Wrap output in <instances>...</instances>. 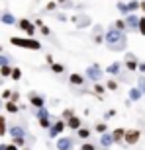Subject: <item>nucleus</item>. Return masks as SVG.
<instances>
[{"label":"nucleus","mask_w":145,"mask_h":150,"mask_svg":"<svg viewBox=\"0 0 145 150\" xmlns=\"http://www.w3.org/2000/svg\"><path fill=\"white\" fill-rule=\"evenodd\" d=\"M57 150H77L75 146H77V139L75 137H69V134H63V137H59L55 142Z\"/></svg>","instance_id":"423d86ee"},{"label":"nucleus","mask_w":145,"mask_h":150,"mask_svg":"<svg viewBox=\"0 0 145 150\" xmlns=\"http://www.w3.org/2000/svg\"><path fill=\"white\" fill-rule=\"evenodd\" d=\"M22 150H32V148H28V146H26V148H22Z\"/></svg>","instance_id":"13d9d810"},{"label":"nucleus","mask_w":145,"mask_h":150,"mask_svg":"<svg viewBox=\"0 0 145 150\" xmlns=\"http://www.w3.org/2000/svg\"><path fill=\"white\" fill-rule=\"evenodd\" d=\"M126 131H128V129H123V127H116V129H112V131H110L112 137H114V142H116V144L126 146V144H123V137H126Z\"/></svg>","instance_id":"f8f14e48"},{"label":"nucleus","mask_w":145,"mask_h":150,"mask_svg":"<svg viewBox=\"0 0 145 150\" xmlns=\"http://www.w3.org/2000/svg\"><path fill=\"white\" fill-rule=\"evenodd\" d=\"M104 45L112 53H126L128 51V33L110 25L104 33Z\"/></svg>","instance_id":"f257e3e1"},{"label":"nucleus","mask_w":145,"mask_h":150,"mask_svg":"<svg viewBox=\"0 0 145 150\" xmlns=\"http://www.w3.org/2000/svg\"><path fill=\"white\" fill-rule=\"evenodd\" d=\"M78 150H98V148H96L94 142L86 140V142H80V148H78Z\"/></svg>","instance_id":"f704fd0d"},{"label":"nucleus","mask_w":145,"mask_h":150,"mask_svg":"<svg viewBox=\"0 0 145 150\" xmlns=\"http://www.w3.org/2000/svg\"><path fill=\"white\" fill-rule=\"evenodd\" d=\"M12 70H14V67L4 64V67H0V76H2V78H10L12 76Z\"/></svg>","instance_id":"c85d7f7f"},{"label":"nucleus","mask_w":145,"mask_h":150,"mask_svg":"<svg viewBox=\"0 0 145 150\" xmlns=\"http://www.w3.org/2000/svg\"><path fill=\"white\" fill-rule=\"evenodd\" d=\"M0 16H2V12H0Z\"/></svg>","instance_id":"052dcab7"},{"label":"nucleus","mask_w":145,"mask_h":150,"mask_svg":"<svg viewBox=\"0 0 145 150\" xmlns=\"http://www.w3.org/2000/svg\"><path fill=\"white\" fill-rule=\"evenodd\" d=\"M141 12L145 14V0H141Z\"/></svg>","instance_id":"6e6d98bb"},{"label":"nucleus","mask_w":145,"mask_h":150,"mask_svg":"<svg viewBox=\"0 0 145 150\" xmlns=\"http://www.w3.org/2000/svg\"><path fill=\"white\" fill-rule=\"evenodd\" d=\"M122 62L128 72H137V68H139V61H122Z\"/></svg>","instance_id":"5701e85b"},{"label":"nucleus","mask_w":145,"mask_h":150,"mask_svg":"<svg viewBox=\"0 0 145 150\" xmlns=\"http://www.w3.org/2000/svg\"><path fill=\"white\" fill-rule=\"evenodd\" d=\"M34 117L35 119H43V117H51V115L47 107H41V109H34Z\"/></svg>","instance_id":"cd10ccee"},{"label":"nucleus","mask_w":145,"mask_h":150,"mask_svg":"<svg viewBox=\"0 0 145 150\" xmlns=\"http://www.w3.org/2000/svg\"><path fill=\"white\" fill-rule=\"evenodd\" d=\"M112 25L116 29H120V31H126V33H128V25H126V20H123V18H118L116 22H112Z\"/></svg>","instance_id":"a878e982"},{"label":"nucleus","mask_w":145,"mask_h":150,"mask_svg":"<svg viewBox=\"0 0 145 150\" xmlns=\"http://www.w3.org/2000/svg\"><path fill=\"white\" fill-rule=\"evenodd\" d=\"M34 25H35V28H43V25H45V22H43V20H41V18H37V20H35V22H34Z\"/></svg>","instance_id":"3c124183"},{"label":"nucleus","mask_w":145,"mask_h":150,"mask_svg":"<svg viewBox=\"0 0 145 150\" xmlns=\"http://www.w3.org/2000/svg\"><path fill=\"white\" fill-rule=\"evenodd\" d=\"M90 134H92V131H90L88 127H80V129L77 131V137L83 140V142H86V140L90 139Z\"/></svg>","instance_id":"6ab92c4d"},{"label":"nucleus","mask_w":145,"mask_h":150,"mask_svg":"<svg viewBox=\"0 0 145 150\" xmlns=\"http://www.w3.org/2000/svg\"><path fill=\"white\" fill-rule=\"evenodd\" d=\"M118 115V111H116V109H114V107H112V109H108V111L106 113H104V121H110V119H114V117H116Z\"/></svg>","instance_id":"ea45409f"},{"label":"nucleus","mask_w":145,"mask_h":150,"mask_svg":"<svg viewBox=\"0 0 145 150\" xmlns=\"http://www.w3.org/2000/svg\"><path fill=\"white\" fill-rule=\"evenodd\" d=\"M123 61H139V59H137L131 51H126V53H123Z\"/></svg>","instance_id":"37998d69"},{"label":"nucleus","mask_w":145,"mask_h":150,"mask_svg":"<svg viewBox=\"0 0 145 150\" xmlns=\"http://www.w3.org/2000/svg\"><path fill=\"white\" fill-rule=\"evenodd\" d=\"M57 20H59V22H69V20H71V18L67 16V14H65V12H57Z\"/></svg>","instance_id":"a18cd8bd"},{"label":"nucleus","mask_w":145,"mask_h":150,"mask_svg":"<svg viewBox=\"0 0 145 150\" xmlns=\"http://www.w3.org/2000/svg\"><path fill=\"white\" fill-rule=\"evenodd\" d=\"M45 62H47V64L51 67V64L55 62V61H53V55H45Z\"/></svg>","instance_id":"864d4df0"},{"label":"nucleus","mask_w":145,"mask_h":150,"mask_svg":"<svg viewBox=\"0 0 145 150\" xmlns=\"http://www.w3.org/2000/svg\"><path fill=\"white\" fill-rule=\"evenodd\" d=\"M98 144H100V150H110L112 146L116 144L114 142V137H112V133L108 131V133L100 134V139H98Z\"/></svg>","instance_id":"9b49d317"},{"label":"nucleus","mask_w":145,"mask_h":150,"mask_svg":"<svg viewBox=\"0 0 145 150\" xmlns=\"http://www.w3.org/2000/svg\"><path fill=\"white\" fill-rule=\"evenodd\" d=\"M4 64H10V57L8 55H0V67H4Z\"/></svg>","instance_id":"49530a36"},{"label":"nucleus","mask_w":145,"mask_h":150,"mask_svg":"<svg viewBox=\"0 0 145 150\" xmlns=\"http://www.w3.org/2000/svg\"><path fill=\"white\" fill-rule=\"evenodd\" d=\"M80 127H83V117L75 115V117H71V119L67 121V129H69V131H72V133H77Z\"/></svg>","instance_id":"2eb2a0df"},{"label":"nucleus","mask_w":145,"mask_h":150,"mask_svg":"<svg viewBox=\"0 0 145 150\" xmlns=\"http://www.w3.org/2000/svg\"><path fill=\"white\" fill-rule=\"evenodd\" d=\"M16 25L22 29V31H26V35H28V37H35V31H37V28L34 25V22H32V20H28V18H20Z\"/></svg>","instance_id":"0eeeda50"},{"label":"nucleus","mask_w":145,"mask_h":150,"mask_svg":"<svg viewBox=\"0 0 145 150\" xmlns=\"http://www.w3.org/2000/svg\"><path fill=\"white\" fill-rule=\"evenodd\" d=\"M104 92H106V86H104V84H100V82L92 84V94H94V96L102 98V94H104Z\"/></svg>","instance_id":"b1692460"},{"label":"nucleus","mask_w":145,"mask_h":150,"mask_svg":"<svg viewBox=\"0 0 145 150\" xmlns=\"http://www.w3.org/2000/svg\"><path fill=\"white\" fill-rule=\"evenodd\" d=\"M65 129H67V121H63V119H55L53 125L49 127V131H47V134H49V139H59V137H63Z\"/></svg>","instance_id":"20e7f679"},{"label":"nucleus","mask_w":145,"mask_h":150,"mask_svg":"<svg viewBox=\"0 0 145 150\" xmlns=\"http://www.w3.org/2000/svg\"><path fill=\"white\" fill-rule=\"evenodd\" d=\"M137 31H139V33L145 37V16H141V20H139V28H137Z\"/></svg>","instance_id":"c03bdc74"},{"label":"nucleus","mask_w":145,"mask_h":150,"mask_svg":"<svg viewBox=\"0 0 145 150\" xmlns=\"http://www.w3.org/2000/svg\"><path fill=\"white\" fill-rule=\"evenodd\" d=\"M12 92H14V90H10V88L2 90V96H0V98H2V100H6V101H10V98H12Z\"/></svg>","instance_id":"79ce46f5"},{"label":"nucleus","mask_w":145,"mask_h":150,"mask_svg":"<svg viewBox=\"0 0 145 150\" xmlns=\"http://www.w3.org/2000/svg\"><path fill=\"white\" fill-rule=\"evenodd\" d=\"M8 134H10L12 139H18V137H26V139H28V133H26V129H24L22 125H12V127L8 129Z\"/></svg>","instance_id":"4468645a"},{"label":"nucleus","mask_w":145,"mask_h":150,"mask_svg":"<svg viewBox=\"0 0 145 150\" xmlns=\"http://www.w3.org/2000/svg\"><path fill=\"white\" fill-rule=\"evenodd\" d=\"M4 109H6V113L16 115V113L20 111V105H18V103H14V101H4Z\"/></svg>","instance_id":"4be33fe9"},{"label":"nucleus","mask_w":145,"mask_h":150,"mask_svg":"<svg viewBox=\"0 0 145 150\" xmlns=\"http://www.w3.org/2000/svg\"><path fill=\"white\" fill-rule=\"evenodd\" d=\"M51 72L53 74H63L65 72V67H63L61 62H53V64H51Z\"/></svg>","instance_id":"2f4dec72"},{"label":"nucleus","mask_w":145,"mask_h":150,"mask_svg":"<svg viewBox=\"0 0 145 150\" xmlns=\"http://www.w3.org/2000/svg\"><path fill=\"white\" fill-rule=\"evenodd\" d=\"M28 101H29V105L34 107V109H41V107H45V98L41 94H37V92H29V94H28Z\"/></svg>","instance_id":"6e6552de"},{"label":"nucleus","mask_w":145,"mask_h":150,"mask_svg":"<svg viewBox=\"0 0 145 150\" xmlns=\"http://www.w3.org/2000/svg\"><path fill=\"white\" fill-rule=\"evenodd\" d=\"M75 115H77V113H75V109H72V107H67V109H63L61 119H63V121H69V119H71V117H75Z\"/></svg>","instance_id":"c756f323"},{"label":"nucleus","mask_w":145,"mask_h":150,"mask_svg":"<svg viewBox=\"0 0 145 150\" xmlns=\"http://www.w3.org/2000/svg\"><path fill=\"white\" fill-rule=\"evenodd\" d=\"M92 43L94 45H102L104 43V33H92Z\"/></svg>","instance_id":"c9c22d12"},{"label":"nucleus","mask_w":145,"mask_h":150,"mask_svg":"<svg viewBox=\"0 0 145 150\" xmlns=\"http://www.w3.org/2000/svg\"><path fill=\"white\" fill-rule=\"evenodd\" d=\"M104 86H106L108 92H118L120 90V82H118L116 78H108L106 82H104Z\"/></svg>","instance_id":"aec40b11"},{"label":"nucleus","mask_w":145,"mask_h":150,"mask_svg":"<svg viewBox=\"0 0 145 150\" xmlns=\"http://www.w3.org/2000/svg\"><path fill=\"white\" fill-rule=\"evenodd\" d=\"M116 2H126V0H116Z\"/></svg>","instance_id":"bf43d9fd"},{"label":"nucleus","mask_w":145,"mask_h":150,"mask_svg":"<svg viewBox=\"0 0 145 150\" xmlns=\"http://www.w3.org/2000/svg\"><path fill=\"white\" fill-rule=\"evenodd\" d=\"M77 28L84 29V28H90L92 25V20H90V16H86V14H80V16H77V23H75Z\"/></svg>","instance_id":"a211bd4d"},{"label":"nucleus","mask_w":145,"mask_h":150,"mask_svg":"<svg viewBox=\"0 0 145 150\" xmlns=\"http://www.w3.org/2000/svg\"><path fill=\"white\" fill-rule=\"evenodd\" d=\"M137 10H141L139 0H128V14H137Z\"/></svg>","instance_id":"412c9836"},{"label":"nucleus","mask_w":145,"mask_h":150,"mask_svg":"<svg viewBox=\"0 0 145 150\" xmlns=\"http://www.w3.org/2000/svg\"><path fill=\"white\" fill-rule=\"evenodd\" d=\"M104 68L98 64V62H94V64H90L86 70H84V76H86V80H90L92 84H96V82H100L102 80V76H104Z\"/></svg>","instance_id":"7ed1b4c3"},{"label":"nucleus","mask_w":145,"mask_h":150,"mask_svg":"<svg viewBox=\"0 0 145 150\" xmlns=\"http://www.w3.org/2000/svg\"><path fill=\"white\" fill-rule=\"evenodd\" d=\"M69 84L71 86H84L86 84V76L80 72H72V74H69Z\"/></svg>","instance_id":"ddd939ff"},{"label":"nucleus","mask_w":145,"mask_h":150,"mask_svg":"<svg viewBox=\"0 0 145 150\" xmlns=\"http://www.w3.org/2000/svg\"><path fill=\"white\" fill-rule=\"evenodd\" d=\"M10 45L20 47V49H28V51H39L41 49V41H37L34 37H20V35L10 37Z\"/></svg>","instance_id":"f03ea898"},{"label":"nucleus","mask_w":145,"mask_h":150,"mask_svg":"<svg viewBox=\"0 0 145 150\" xmlns=\"http://www.w3.org/2000/svg\"><path fill=\"white\" fill-rule=\"evenodd\" d=\"M128 100L129 101H141L143 100V94H141V90L137 88V86H131V88L128 90Z\"/></svg>","instance_id":"f3484780"},{"label":"nucleus","mask_w":145,"mask_h":150,"mask_svg":"<svg viewBox=\"0 0 145 150\" xmlns=\"http://www.w3.org/2000/svg\"><path fill=\"white\" fill-rule=\"evenodd\" d=\"M53 121H55V119H51V117H43V119H37L39 127H41V129H45V131H49V127L53 125Z\"/></svg>","instance_id":"bb28decb"},{"label":"nucleus","mask_w":145,"mask_h":150,"mask_svg":"<svg viewBox=\"0 0 145 150\" xmlns=\"http://www.w3.org/2000/svg\"><path fill=\"white\" fill-rule=\"evenodd\" d=\"M6 150H22V148H18L16 144H12V142H10V144H6Z\"/></svg>","instance_id":"5fc2aeb1"},{"label":"nucleus","mask_w":145,"mask_h":150,"mask_svg":"<svg viewBox=\"0 0 145 150\" xmlns=\"http://www.w3.org/2000/svg\"><path fill=\"white\" fill-rule=\"evenodd\" d=\"M77 150H78V148H77Z\"/></svg>","instance_id":"680f3d73"},{"label":"nucleus","mask_w":145,"mask_h":150,"mask_svg":"<svg viewBox=\"0 0 145 150\" xmlns=\"http://www.w3.org/2000/svg\"><path fill=\"white\" fill-rule=\"evenodd\" d=\"M92 33H106V31L102 29V25H92Z\"/></svg>","instance_id":"8fccbe9b"},{"label":"nucleus","mask_w":145,"mask_h":150,"mask_svg":"<svg viewBox=\"0 0 145 150\" xmlns=\"http://www.w3.org/2000/svg\"><path fill=\"white\" fill-rule=\"evenodd\" d=\"M10 101L18 103V101H20V92H16V90H14V92H12V98H10Z\"/></svg>","instance_id":"de8ad7c7"},{"label":"nucleus","mask_w":145,"mask_h":150,"mask_svg":"<svg viewBox=\"0 0 145 150\" xmlns=\"http://www.w3.org/2000/svg\"><path fill=\"white\" fill-rule=\"evenodd\" d=\"M123 20H126L128 31H137V28H139V20H141L139 14H128V16L123 18Z\"/></svg>","instance_id":"9d476101"},{"label":"nucleus","mask_w":145,"mask_h":150,"mask_svg":"<svg viewBox=\"0 0 145 150\" xmlns=\"http://www.w3.org/2000/svg\"><path fill=\"white\" fill-rule=\"evenodd\" d=\"M141 134H143L141 129H128V131H126V137H123V144L126 146H135L141 140Z\"/></svg>","instance_id":"39448f33"},{"label":"nucleus","mask_w":145,"mask_h":150,"mask_svg":"<svg viewBox=\"0 0 145 150\" xmlns=\"http://www.w3.org/2000/svg\"><path fill=\"white\" fill-rule=\"evenodd\" d=\"M39 31H41V35H45V37H47V35H51V29L47 28V25H43V28H39Z\"/></svg>","instance_id":"09e8293b"},{"label":"nucleus","mask_w":145,"mask_h":150,"mask_svg":"<svg viewBox=\"0 0 145 150\" xmlns=\"http://www.w3.org/2000/svg\"><path fill=\"white\" fill-rule=\"evenodd\" d=\"M12 80H14V82H18V80H22V70H20V68L18 67H14V70H12Z\"/></svg>","instance_id":"4c0bfd02"},{"label":"nucleus","mask_w":145,"mask_h":150,"mask_svg":"<svg viewBox=\"0 0 145 150\" xmlns=\"http://www.w3.org/2000/svg\"><path fill=\"white\" fill-rule=\"evenodd\" d=\"M57 8H59L57 0H51V2H47V4H45V12H55Z\"/></svg>","instance_id":"58836bf2"},{"label":"nucleus","mask_w":145,"mask_h":150,"mask_svg":"<svg viewBox=\"0 0 145 150\" xmlns=\"http://www.w3.org/2000/svg\"><path fill=\"white\" fill-rule=\"evenodd\" d=\"M116 8H118V12H120V14H122L123 18L128 16V2H118Z\"/></svg>","instance_id":"473e14b6"},{"label":"nucleus","mask_w":145,"mask_h":150,"mask_svg":"<svg viewBox=\"0 0 145 150\" xmlns=\"http://www.w3.org/2000/svg\"><path fill=\"white\" fill-rule=\"evenodd\" d=\"M0 23H4V25H16L18 20H16V16H14L12 12L4 10V12H2V16H0Z\"/></svg>","instance_id":"dca6fc26"},{"label":"nucleus","mask_w":145,"mask_h":150,"mask_svg":"<svg viewBox=\"0 0 145 150\" xmlns=\"http://www.w3.org/2000/svg\"><path fill=\"white\" fill-rule=\"evenodd\" d=\"M94 131H96L98 134L108 133V123H106V121H98V123H94Z\"/></svg>","instance_id":"393cba45"},{"label":"nucleus","mask_w":145,"mask_h":150,"mask_svg":"<svg viewBox=\"0 0 145 150\" xmlns=\"http://www.w3.org/2000/svg\"><path fill=\"white\" fill-rule=\"evenodd\" d=\"M57 4H59L61 10H69V8L72 6V2H71V0H57Z\"/></svg>","instance_id":"a19ab883"},{"label":"nucleus","mask_w":145,"mask_h":150,"mask_svg":"<svg viewBox=\"0 0 145 150\" xmlns=\"http://www.w3.org/2000/svg\"><path fill=\"white\" fill-rule=\"evenodd\" d=\"M8 134V123H6V117L0 115V137Z\"/></svg>","instance_id":"7c9ffc66"},{"label":"nucleus","mask_w":145,"mask_h":150,"mask_svg":"<svg viewBox=\"0 0 145 150\" xmlns=\"http://www.w3.org/2000/svg\"><path fill=\"white\" fill-rule=\"evenodd\" d=\"M12 144H16L18 148H26V137H18V139H12Z\"/></svg>","instance_id":"72a5a7b5"},{"label":"nucleus","mask_w":145,"mask_h":150,"mask_svg":"<svg viewBox=\"0 0 145 150\" xmlns=\"http://www.w3.org/2000/svg\"><path fill=\"white\" fill-rule=\"evenodd\" d=\"M122 68H123V62H122V61H114V62H110V64L104 68V72L110 74V78H118L120 74L123 72Z\"/></svg>","instance_id":"1a4fd4ad"},{"label":"nucleus","mask_w":145,"mask_h":150,"mask_svg":"<svg viewBox=\"0 0 145 150\" xmlns=\"http://www.w3.org/2000/svg\"><path fill=\"white\" fill-rule=\"evenodd\" d=\"M135 86H137V88L141 90V94L145 96V74H141V76L137 78V84H135Z\"/></svg>","instance_id":"e433bc0d"},{"label":"nucleus","mask_w":145,"mask_h":150,"mask_svg":"<svg viewBox=\"0 0 145 150\" xmlns=\"http://www.w3.org/2000/svg\"><path fill=\"white\" fill-rule=\"evenodd\" d=\"M139 74H145V61H139V68H137Z\"/></svg>","instance_id":"603ef678"},{"label":"nucleus","mask_w":145,"mask_h":150,"mask_svg":"<svg viewBox=\"0 0 145 150\" xmlns=\"http://www.w3.org/2000/svg\"><path fill=\"white\" fill-rule=\"evenodd\" d=\"M2 107H4V101H2V98H0V109H2Z\"/></svg>","instance_id":"4d7b16f0"}]
</instances>
